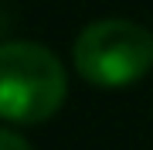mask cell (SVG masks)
I'll use <instances>...</instances> for the list:
<instances>
[{
  "label": "cell",
  "instance_id": "2",
  "mask_svg": "<svg viewBox=\"0 0 153 150\" xmlns=\"http://www.w3.org/2000/svg\"><path fill=\"white\" fill-rule=\"evenodd\" d=\"M75 68L99 89H123L153 68V34L136 21H92L71 45Z\"/></svg>",
  "mask_w": 153,
  "mask_h": 150
},
{
  "label": "cell",
  "instance_id": "3",
  "mask_svg": "<svg viewBox=\"0 0 153 150\" xmlns=\"http://www.w3.org/2000/svg\"><path fill=\"white\" fill-rule=\"evenodd\" d=\"M0 150H31V147H27V140H24L21 133L0 126Z\"/></svg>",
  "mask_w": 153,
  "mask_h": 150
},
{
  "label": "cell",
  "instance_id": "1",
  "mask_svg": "<svg viewBox=\"0 0 153 150\" xmlns=\"http://www.w3.org/2000/svg\"><path fill=\"white\" fill-rule=\"evenodd\" d=\"M68 75L51 48L38 41L0 45V119L41 123L65 102Z\"/></svg>",
  "mask_w": 153,
  "mask_h": 150
}]
</instances>
